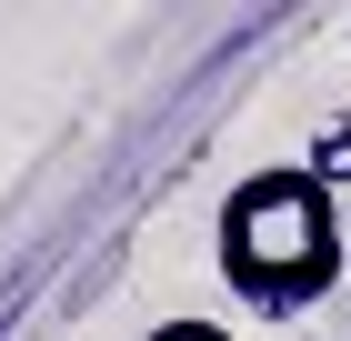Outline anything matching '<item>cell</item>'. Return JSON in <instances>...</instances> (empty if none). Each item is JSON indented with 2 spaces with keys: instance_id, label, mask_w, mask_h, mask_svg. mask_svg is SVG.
Masks as SVG:
<instances>
[{
  "instance_id": "3",
  "label": "cell",
  "mask_w": 351,
  "mask_h": 341,
  "mask_svg": "<svg viewBox=\"0 0 351 341\" xmlns=\"http://www.w3.org/2000/svg\"><path fill=\"white\" fill-rule=\"evenodd\" d=\"M141 341H241V331H231V321H151Z\"/></svg>"
},
{
  "instance_id": "2",
  "label": "cell",
  "mask_w": 351,
  "mask_h": 341,
  "mask_svg": "<svg viewBox=\"0 0 351 341\" xmlns=\"http://www.w3.org/2000/svg\"><path fill=\"white\" fill-rule=\"evenodd\" d=\"M311 171H322L331 191L351 181V121H322V131H311Z\"/></svg>"
},
{
  "instance_id": "1",
  "label": "cell",
  "mask_w": 351,
  "mask_h": 341,
  "mask_svg": "<svg viewBox=\"0 0 351 341\" xmlns=\"http://www.w3.org/2000/svg\"><path fill=\"white\" fill-rule=\"evenodd\" d=\"M221 281L251 311H311L341 281V211L311 161H261L221 191Z\"/></svg>"
}]
</instances>
